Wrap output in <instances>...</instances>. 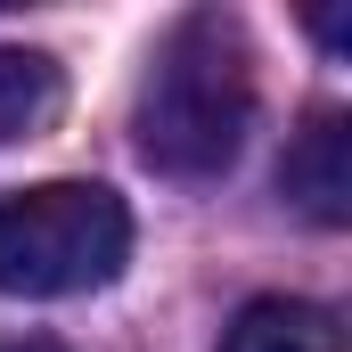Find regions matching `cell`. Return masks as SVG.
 I'll return each instance as SVG.
<instances>
[{
  "instance_id": "277c9868",
  "label": "cell",
  "mask_w": 352,
  "mask_h": 352,
  "mask_svg": "<svg viewBox=\"0 0 352 352\" xmlns=\"http://www.w3.org/2000/svg\"><path fill=\"white\" fill-rule=\"evenodd\" d=\"M221 352H344V328H336L328 303H303V295H254V303L230 320Z\"/></svg>"
},
{
  "instance_id": "6da1fadb",
  "label": "cell",
  "mask_w": 352,
  "mask_h": 352,
  "mask_svg": "<svg viewBox=\"0 0 352 352\" xmlns=\"http://www.w3.org/2000/svg\"><path fill=\"white\" fill-rule=\"evenodd\" d=\"M131 131H140V156L164 180L230 173L246 131H254V41H246V25L221 8L180 16L140 74Z\"/></svg>"
},
{
  "instance_id": "8992f818",
  "label": "cell",
  "mask_w": 352,
  "mask_h": 352,
  "mask_svg": "<svg viewBox=\"0 0 352 352\" xmlns=\"http://www.w3.org/2000/svg\"><path fill=\"white\" fill-rule=\"evenodd\" d=\"M0 352H66L58 336H16V344H0Z\"/></svg>"
},
{
  "instance_id": "3957f363",
  "label": "cell",
  "mask_w": 352,
  "mask_h": 352,
  "mask_svg": "<svg viewBox=\"0 0 352 352\" xmlns=\"http://www.w3.org/2000/svg\"><path fill=\"white\" fill-rule=\"evenodd\" d=\"M278 188H287V205H295L303 221H320V230H344L352 221V123L336 107L303 115V131H295L287 156H278Z\"/></svg>"
},
{
  "instance_id": "7a4b0ae2",
  "label": "cell",
  "mask_w": 352,
  "mask_h": 352,
  "mask_svg": "<svg viewBox=\"0 0 352 352\" xmlns=\"http://www.w3.org/2000/svg\"><path fill=\"white\" fill-rule=\"evenodd\" d=\"M131 263V205L98 180H41L0 197V295L58 303Z\"/></svg>"
},
{
  "instance_id": "5b68a950",
  "label": "cell",
  "mask_w": 352,
  "mask_h": 352,
  "mask_svg": "<svg viewBox=\"0 0 352 352\" xmlns=\"http://www.w3.org/2000/svg\"><path fill=\"white\" fill-rule=\"evenodd\" d=\"M66 107V74L50 50H0V148L50 131Z\"/></svg>"
}]
</instances>
